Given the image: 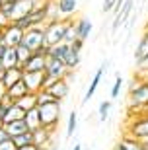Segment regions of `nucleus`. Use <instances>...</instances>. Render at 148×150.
<instances>
[{"instance_id": "nucleus-1", "label": "nucleus", "mask_w": 148, "mask_h": 150, "mask_svg": "<svg viewBox=\"0 0 148 150\" xmlns=\"http://www.w3.org/2000/svg\"><path fill=\"white\" fill-rule=\"evenodd\" d=\"M72 20H49V22L43 25V33H45V45L47 47H53V45L64 43V35H66V28Z\"/></svg>"}, {"instance_id": "nucleus-2", "label": "nucleus", "mask_w": 148, "mask_h": 150, "mask_svg": "<svg viewBox=\"0 0 148 150\" xmlns=\"http://www.w3.org/2000/svg\"><path fill=\"white\" fill-rule=\"evenodd\" d=\"M129 105L137 111H146L148 107V78L138 84H132L129 92Z\"/></svg>"}, {"instance_id": "nucleus-3", "label": "nucleus", "mask_w": 148, "mask_h": 150, "mask_svg": "<svg viewBox=\"0 0 148 150\" xmlns=\"http://www.w3.org/2000/svg\"><path fill=\"white\" fill-rule=\"evenodd\" d=\"M37 109H39V117H41V127L49 129V131H55L60 121V103L57 101V103L37 107Z\"/></svg>"}, {"instance_id": "nucleus-4", "label": "nucleus", "mask_w": 148, "mask_h": 150, "mask_svg": "<svg viewBox=\"0 0 148 150\" xmlns=\"http://www.w3.org/2000/svg\"><path fill=\"white\" fill-rule=\"evenodd\" d=\"M29 51L33 53H37L41 51L45 45V33H43V28H31V29H25V33H23V41H22Z\"/></svg>"}, {"instance_id": "nucleus-5", "label": "nucleus", "mask_w": 148, "mask_h": 150, "mask_svg": "<svg viewBox=\"0 0 148 150\" xmlns=\"http://www.w3.org/2000/svg\"><path fill=\"white\" fill-rule=\"evenodd\" d=\"M23 31L20 25H16V23L12 22L8 28L2 29V43L6 45V47H12V49H16L18 45H22L23 41Z\"/></svg>"}, {"instance_id": "nucleus-6", "label": "nucleus", "mask_w": 148, "mask_h": 150, "mask_svg": "<svg viewBox=\"0 0 148 150\" xmlns=\"http://www.w3.org/2000/svg\"><path fill=\"white\" fill-rule=\"evenodd\" d=\"M129 137L137 140H148V113L144 111L129 125Z\"/></svg>"}, {"instance_id": "nucleus-7", "label": "nucleus", "mask_w": 148, "mask_h": 150, "mask_svg": "<svg viewBox=\"0 0 148 150\" xmlns=\"http://www.w3.org/2000/svg\"><path fill=\"white\" fill-rule=\"evenodd\" d=\"M45 74L55 80H62V78L70 76V70L66 68V64L59 59H53V57H47V67H45Z\"/></svg>"}, {"instance_id": "nucleus-8", "label": "nucleus", "mask_w": 148, "mask_h": 150, "mask_svg": "<svg viewBox=\"0 0 148 150\" xmlns=\"http://www.w3.org/2000/svg\"><path fill=\"white\" fill-rule=\"evenodd\" d=\"M45 67H47V55L45 53H33L22 64V70L23 72H45Z\"/></svg>"}, {"instance_id": "nucleus-9", "label": "nucleus", "mask_w": 148, "mask_h": 150, "mask_svg": "<svg viewBox=\"0 0 148 150\" xmlns=\"http://www.w3.org/2000/svg\"><path fill=\"white\" fill-rule=\"evenodd\" d=\"M22 82L25 84L28 92H31V94H39V92L43 90L45 72H23Z\"/></svg>"}, {"instance_id": "nucleus-10", "label": "nucleus", "mask_w": 148, "mask_h": 150, "mask_svg": "<svg viewBox=\"0 0 148 150\" xmlns=\"http://www.w3.org/2000/svg\"><path fill=\"white\" fill-rule=\"evenodd\" d=\"M105 70H107V61L101 62V67H99L98 70H96V74H93V78H92V82H90L88 90H86V94H84L82 103H88V101L92 100L93 96H96V92H98V88H99V82H101V78H103Z\"/></svg>"}, {"instance_id": "nucleus-11", "label": "nucleus", "mask_w": 148, "mask_h": 150, "mask_svg": "<svg viewBox=\"0 0 148 150\" xmlns=\"http://www.w3.org/2000/svg\"><path fill=\"white\" fill-rule=\"evenodd\" d=\"M53 98H55L57 101H62L68 98V94H70V84H68V78H62V80H57L53 86H51L49 90H47Z\"/></svg>"}, {"instance_id": "nucleus-12", "label": "nucleus", "mask_w": 148, "mask_h": 150, "mask_svg": "<svg viewBox=\"0 0 148 150\" xmlns=\"http://www.w3.org/2000/svg\"><path fill=\"white\" fill-rule=\"evenodd\" d=\"M53 133L55 131H49V129H37L33 131V146L37 148H51V142H53Z\"/></svg>"}, {"instance_id": "nucleus-13", "label": "nucleus", "mask_w": 148, "mask_h": 150, "mask_svg": "<svg viewBox=\"0 0 148 150\" xmlns=\"http://www.w3.org/2000/svg\"><path fill=\"white\" fill-rule=\"evenodd\" d=\"M23 78V70L22 67H16V68H8V70H2V76H0V82L6 86V90L12 88L14 84L22 82Z\"/></svg>"}, {"instance_id": "nucleus-14", "label": "nucleus", "mask_w": 148, "mask_h": 150, "mask_svg": "<svg viewBox=\"0 0 148 150\" xmlns=\"http://www.w3.org/2000/svg\"><path fill=\"white\" fill-rule=\"evenodd\" d=\"M92 22H90L88 18H78L76 22H74V33H76V39H80V41H86V39L90 37V33H92Z\"/></svg>"}, {"instance_id": "nucleus-15", "label": "nucleus", "mask_w": 148, "mask_h": 150, "mask_svg": "<svg viewBox=\"0 0 148 150\" xmlns=\"http://www.w3.org/2000/svg\"><path fill=\"white\" fill-rule=\"evenodd\" d=\"M55 8L59 18L64 20L66 16H70L78 10V0H55Z\"/></svg>"}, {"instance_id": "nucleus-16", "label": "nucleus", "mask_w": 148, "mask_h": 150, "mask_svg": "<svg viewBox=\"0 0 148 150\" xmlns=\"http://www.w3.org/2000/svg\"><path fill=\"white\" fill-rule=\"evenodd\" d=\"M25 94H29L28 88H25V84H23V82H18V84H14L12 88L6 90L4 101H6V103H16V101L20 100V98H23Z\"/></svg>"}, {"instance_id": "nucleus-17", "label": "nucleus", "mask_w": 148, "mask_h": 150, "mask_svg": "<svg viewBox=\"0 0 148 150\" xmlns=\"http://www.w3.org/2000/svg\"><path fill=\"white\" fill-rule=\"evenodd\" d=\"M4 129H6V133L10 134V139H16V137H20V134H23V133H28V131H29L23 119H22V121H12V123H6Z\"/></svg>"}, {"instance_id": "nucleus-18", "label": "nucleus", "mask_w": 148, "mask_h": 150, "mask_svg": "<svg viewBox=\"0 0 148 150\" xmlns=\"http://www.w3.org/2000/svg\"><path fill=\"white\" fill-rule=\"evenodd\" d=\"M144 57H148V25L146 29L140 35V41L137 43V49H135V61H142Z\"/></svg>"}, {"instance_id": "nucleus-19", "label": "nucleus", "mask_w": 148, "mask_h": 150, "mask_svg": "<svg viewBox=\"0 0 148 150\" xmlns=\"http://www.w3.org/2000/svg\"><path fill=\"white\" fill-rule=\"evenodd\" d=\"M68 55H70V45L68 43H59V45L49 47V55L47 57H53V59H59V61L64 62Z\"/></svg>"}, {"instance_id": "nucleus-20", "label": "nucleus", "mask_w": 148, "mask_h": 150, "mask_svg": "<svg viewBox=\"0 0 148 150\" xmlns=\"http://www.w3.org/2000/svg\"><path fill=\"white\" fill-rule=\"evenodd\" d=\"M113 150H144V148H142V142L140 140H137V139H132V137L127 134V137H123L117 142Z\"/></svg>"}, {"instance_id": "nucleus-21", "label": "nucleus", "mask_w": 148, "mask_h": 150, "mask_svg": "<svg viewBox=\"0 0 148 150\" xmlns=\"http://www.w3.org/2000/svg\"><path fill=\"white\" fill-rule=\"evenodd\" d=\"M2 68L4 70H8V68H16V67H20V61H18V53H16V49H12V47H8L6 49V53L2 55Z\"/></svg>"}, {"instance_id": "nucleus-22", "label": "nucleus", "mask_w": 148, "mask_h": 150, "mask_svg": "<svg viewBox=\"0 0 148 150\" xmlns=\"http://www.w3.org/2000/svg\"><path fill=\"white\" fill-rule=\"evenodd\" d=\"M23 121H25V125H28V129L31 131V133H33V131H37V129H41V117H39V109H37V107L25 113Z\"/></svg>"}, {"instance_id": "nucleus-23", "label": "nucleus", "mask_w": 148, "mask_h": 150, "mask_svg": "<svg viewBox=\"0 0 148 150\" xmlns=\"http://www.w3.org/2000/svg\"><path fill=\"white\" fill-rule=\"evenodd\" d=\"M16 105L22 107L25 113L31 111V109H35V107H37V94H31V92H29V94H25L23 98H20V100L16 101Z\"/></svg>"}, {"instance_id": "nucleus-24", "label": "nucleus", "mask_w": 148, "mask_h": 150, "mask_svg": "<svg viewBox=\"0 0 148 150\" xmlns=\"http://www.w3.org/2000/svg\"><path fill=\"white\" fill-rule=\"evenodd\" d=\"M23 117H25V111L14 103V105H10V109H8V115H6V119H4V125L6 123H12V121H22Z\"/></svg>"}, {"instance_id": "nucleus-25", "label": "nucleus", "mask_w": 148, "mask_h": 150, "mask_svg": "<svg viewBox=\"0 0 148 150\" xmlns=\"http://www.w3.org/2000/svg\"><path fill=\"white\" fill-rule=\"evenodd\" d=\"M51 103H57V100L47 92V90H41L37 94V107H43V105H51ZM60 103V101H59Z\"/></svg>"}, {"instance_id": "nucleus-26", "label": "nucleus", "mask_w": 148, "mask_h": 150, "mask_svg": "<svg viewBox=\"0 0 148 150\" xmlns=\"http://www.w3.org/2000/svg\"><path fill=\"white\" fill-rule=\"evenodd\" d=\"M76 127H78V111H74V109H72L70 115H68V123H66V137H68V139L74 134Z\"/></svg>"}, {"instance_id": "nucleus-27", "label": "nucleus", "mask_w": 148, "mask_h": 150, "mask_svg": "<svg viewBox=\"0 0 148 150\" xmlns=\"http://www.w3.org/2000/svg\"><path fill=\"white\" fill-rule=\"evenodd\" d=\"M12 140H14V144H16L18 148L29 146V144H33V134H31V131H28V133L20 134V137H16V139H12Z\"/></svg>"}, {"instance_id": "nucleus-28", "label": "nucleus", "mask_w": 148, "mask_h": 150, "mask_svg": "<svg viewBox=\"0 0 148 150\" xmlns=\"http://www.w3.org/2000/svg\"><path fill=\"white\" fill-rule=\"evenodd\" d=\"M109 111H111V100H103L101 103H99V109H98V113H99V121H101V123L107 121Z\"/></svg>"}, {"instance_id": "nucleus-29", "label": "nucleus", "mask_w": 148, "mask_h": 150, "mask_svg": "<svg viewBox=\"0 0 148 150\" xmlns=\"http://www.w3.org/2000/svg\"><path fill=\"white\" fill-rule=\"evenodd\" d=\"M16 53H18V61H20V67H22L23 62H25V61L29 59V57L33 55V51H29V49H28V47H25L23 43L16 47Z\"/></svg>"}, {"instance_id": "nucleus-30", "label": "nucleus", "mask_w": 148, "mask_h": 150, "mask_svg": "<svg viewBox=\"0 0 148 150\" xmlns=\"http://www.w3.org/2000/svg\"><path fill=\"white\" fill-rule=\"evenodd\" d=\"M121 88H123V78H121V74H117L115 82H113V86H111V98H113V100L121 94Z\"/></svg>"}, {"instance_id": "nucleus-31", "label": "nucleus", "mask_w": 148, "mask_h": 150, "mask_svg": "<svg viewBox=\"0 0 148 150\" xmlns=\"http://www.w3.org/2000/svg\"><path fill=\"white\" fill-rule=\"evenodd\" d=\"M115 4H117V0H103V4H101V12H103V14H107V12H113Z\"/></svg>"}, {"instance_id": "nucleus-32", "label": "nucleus", "mask_w": 148, "mask_h": 150, "mask_svg": "<svg viewBox=\"0 0 148 150\" xmlns=\"http://www.w3.org/2000/svg\"><path fill=\"white\" fill-rule=\"evenodd\" d=\"M10 105H14V103H6V101H0V121H4V119H6Z\"/></svg>"}, {"instance_id": "nucleus-33", "label": "nucleus", "mask_w": 148, "mask_h": 150, "mask_svg": "<svg viewBox=\"0 0 148 150\" xmlns=\"http://www.w3.org/2000/svg\"><path fill=\"white\" fill-rule=\"evenodd\" d=\"M137 67H138V72L148 74V57H144L142 61H138V62H137Z\"/></svg>"}, {"instance_id": "nucleus-34", "label": "nucleus", "mask_w": 148, "mask_h": 150, "mask_svg": "<svg viewBox=\"0 0 148 150\" xmlns=\"http://www.w3.org/2000/svg\"><path fill=\"white\" fill-rule=\"evenodd\" d=\"M12 23V20L8 16H6L4 12H0V29H4V28H8V25H10Z\"/></svg>"}, {"instance_id": "nucleus-35", "label": "nucleus", "mask_w": 148, "mask_h": 150, "mask_svg": "<svg viewBox=\"0 0 148 150\" xmlns=\"http://www.w3.org/2000/svg\"><path fill=\"white\" fill-rule=\"evenodd\" d=\"M0 150H18V146L14 144V140H6V142H2V144H0Z\"/></svg>"}, {"instance_id": "nucleus-36", "label": "nucleus", "mask_w": 148, "mask_h": 150, "mask_svg": "<svg viewBox=\"0 0 148 150\" xmlns=\"http://www.w3.org/2000/svg\"><path fill=\"white\" fill-rule=\"evenodd\" d=\"M70 47L74 51H78V53H82V47H84V41H80V39H76L74 43H70Z\"/></svg>"}, {"instance_id": "nucleus-37", "label": "nucleus", "mask_w": 148, "mask_h": 150, "mask_svg": "<svg viewBox=\"0 0 148 150\" xmlns=\"http://www.w3.org/2000/svg\"><path fill=\"white\" fill-rule=\"evenodd\" d=\"M6 140H10V134L6 133V129H0V144L6 142Z\"/></svg>"}, {"instance_id": "nucleus-38", "label": "nucleus", "mask_w": 148, "mask_h": 150, "mask_svg": "<svg viewBox=\"0 0 148 150\" xmlns=\"http://www.w3.org/2000/svg\"><path fill=\"white\" fill-rule=\"evenodd\" d=\"M4 98H6V86L0 82V101H4Z\"/></svg>"}, {"instance_id": "nucleus-39", "label": "nucleus", "mask_w": 148, "mask_h": 150, "mask_svg": "<svg viewBox=\"0 0 148 150\" xmlns=\"http://www.w3.org/2000/svg\"><path fill=\"white\" fill-rule=\"evenodd\" d=\"M18 150H39V148L33 146V144H29V146H22V148H18Z\"/></svg>"}, {"instance_id": "nucleus-40", "label": "nucleus", "mask_w": 148, "mask_h": 150, "mask_svg": "<svg viewBox=\"0 0 148 150\" xmlns=\"http://www.w3.org/2000/svg\"><path fill=\"white\" fill-rule=\"evenodd\" d=\"M140 142H142V148L148 150V140H140Z\"/></svg>"}, {"instance_id": "nucleus-41", "label": "nucleus", "mask_w": 148, "mask_h": 150, "mask_svg": "<svg viewBox=\"0 0 148 150\" xmlns=\"http://www.w3.org/2000/svg\"><path fill=\"white\" fill-rule=\"evenodd\" d=\"M72 150H84V148H82V144H74V148H72Z\"/></svg>"}, {"instance_id": "nucleus-42", "label": "nucleus", "mask_w": 148, "mask_h": 150, "mask_svg": "<svg viewBox=\"0 0 148 150\" xmlns=\"http://www.w3.org/2000/svg\"><path fill=\"white\" fill-rule=\"evenodd\" d=\"M0 129H4V121H0Z\"/></svg>"}, {"instance_id": "nucleus-43", "label": "nucleus", "mask_w": 148, "mask_h": 150, "mask_svg": "<svg viewBox=\"0 0 148 150\" xmlns=\"http://www.w3.org/2000/svg\"><path fill=\"white\" fill-rule=\"evenodd\" d=\"M0 43H2V29H0Z\"/></svg>"}, {"instance_id": "nucleus-44", "label": "nucleus", "mask_w": 148, "mask_h": 150, "mask_svg": "<svg viewBox=\"0 0 148 150\" xmlns=\"http://www.w3.org/2000/svg\"><path fill=\"white\" fill-rule=\"evenodd\" d=\"M2 4H4V0H0V8H2Z\"/></svg>"}, {"instance_id": "nucleus-45", "label": "nucleus", "mask_w": 148, "mask_h": 150, "mask_svg": "<svg viewBox=\"0 0 148 150\" xmlns=\"http://www.w3.org/2000/svg\"><path fill=\"white\" fill-rule=\"evenodd\" d=\"M0 70H4V68H2V61H0Z\"/></svg>"}, {"instance_id": "nucleus-46", "label": "nucleus", "mask_w": 148, "mask_h": 150, "mask_svg": "<svg viewBox=\"0 0 148 150\" xmlns=\"http://www.w3.org/2000/svg\"><path fill=\"white\" fill-rule=\"evenodd\" d=\"M51 150H57V146H51Z\"/></svg>"}, {"instance_id": "nucleus-47", "label": "nucleus", "mask_w": 148, "mask_h": 150, "mask_svg": "<svg viewBox=\"0 0 148 150\" xmlns=\"http://www.w3.org/2000/svg\"><path fill=\"white\" fill-rule=\"evenodd\" d=\"M39 150H51V148H39Z\"/></svg>"}, {"instance_id": "nucleus-48", "label": "nucleus", "mask_w": 148, "mask_h": 150, "mask_svg": "<svg viewBox=\"0 0 148 150\" xmlns=\"http://www.w3.org/2000/svg\"><path fill=\"white\" fill-rule=\"evenodd\" d=\"M146 113H148V107H146Z\"/></svg>"}]
</instances>
